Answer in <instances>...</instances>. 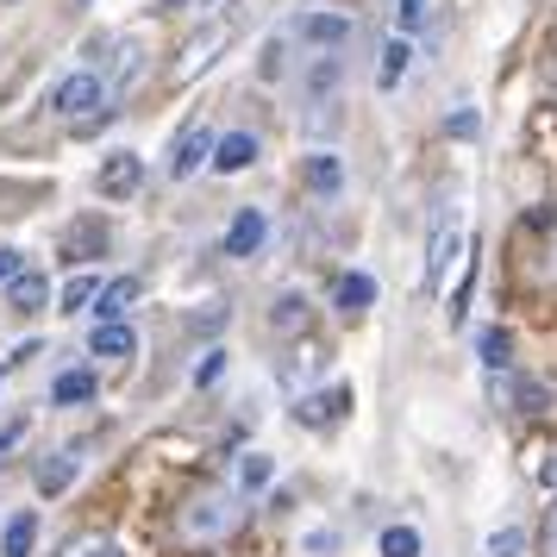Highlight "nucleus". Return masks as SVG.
<instances>
[{
  "instance_id": "b1692460",
  "label": "nucleus",
  "mask_w": 557,
  "mask_h": 557,
  "mask_svg": "<svg viewBox=\"0 0 557 557\" xmlns=\"http://www.w3.org/2000/svg\"><path fill=\"white\" fill-rule=\"evenodd\" d=\"M476 351H482V363H488V370H507V351H513V338H507L502 326H488L476 338Z\"/></svg>"
},
{
  "instance_id": "6ab92c4d",
  "label": "nucleus",
  "mask_w": 557,
  "mask_h": 557,
  "mask_svg": "<svg viewBox=\"0 0 557 557\" xmlns=\"http://www.w3.org/2000/svg\"><path fill=\"white\" fill-rule=\"evenodd\" d=\"M407 63H413V45H407V38H388V45H382V70H376V82H382V88H395V82L407 76Z\"/></svg>"
},
{
  "instance_id": "72a5a7b5",
  "label": "nucleus",
  "mask_w": 557,
  "mask_h": 557,
  "mask_svg": "<svg viewBox=\"0 0 557 557\" xmlns=\"http://www.w3.org/2000/svg\"><path fill=\"white\" fill-rule=\"evenodd\" d=\"M20 438H26V420H13V426H7V432H0V457H7V451H13V445H20Z\"/></svg>"
},
{
  "instance_id": "f704fd0d",
  "label": "nucleus",
  "mask_w": 557,
  "mask_h": 557,
  "mask_svg": "<svg viewBox=\"0 0 557 557\" xmlns=\"http://www.w3.org/2000/svg\"><path fill=\"white\" fill-rule=\"evenodd\" d=\"M451 132L457 138H476V113H451Z\"/></svg>"
},
{
  "instance_id": "f03ea898",
  "label": "nucleus",
  "mask_w": 557,
  "mask_h": 557,
  "mask_svg": "<svg viewBox=\"0 0 557 557\" xmlns=\"http://www.w3.org/2000/svg\"><path fill=\"white\" fill-rule=\"evenodd\" d=\"M95 107H107V76H95V70H70L51 88V113H63V120H82Z\"/></svg>"
},
{
  "instance_id": "f257e3e1",
  "label": "nucleus",
  "mask_w": 557,
  "mask_h": 557,
  "mask_svg": "<svg viewBox=\"0 0 557 557\" xmlns=\"http://www.w3.org/2000/svg\"><path fill=\"white\" fill-rule=\"evenodd\" d=\"M245 527V502L232 495V488H201L195 502L182 507V539L188 545H220L232 532Z\"/></svg>"
},
{
  "instance_id": "c85d7f7f",
  "label": "nucleus",
  "mask_w": 557,
  "mask_h": 557,
  "mask_svg": "<svg viewBox=\"0 0 557 557\" xmlns=\"http://www.w3.org/2000/svg\"><path fill=\"white\" fill-rule=\"evenodd\" d=\"M20 270H26V251L20 245H0V282H13Z\"/></svg>"
},
{
  "instance_id": "423d86ee",
  "label": "nucleus",
  "mask_w": 557,
  "mask_h": 557,
  "mask_svg": "<svg viewBox=\"0 0 557 557\" xmlns=\"http://www.w3.org/2000/svg\"><path fill=\"white\" fill-rule=\"evenodd\" d=\"M263 238H270V213H263V207H238V213H232V226H226V257L245 263V257L263 251Z\"/></svg>"
},
{
  "instance_id": "7ed1b4c3",
  "label": "nucleus",
  "mask_w": 557,
  "mask_h": 557,
  "mask_svg": "<svg viewBox=\"0 0 557 557\" xmlns=\"http://www.w3.org/2000/svg\"><path fill=\"white\" fill-rule=\"evenodd\" d=\"M213 145H220V138H213V126H207L201 113H195V120H182L176 145H170V176L188 182L201 163H213Z\"/></svg>"
},
{
  "instance_id": "20e7f679",
  "label": "nucleus",
  "mask_w": 557,
  "mask_h": 557,
  "mask_svg": "<svg viewBox=\"0 0 557 557\" xmlns=\"http://www.w3.org/2000/svg\"><path fill=\"white\" fill-rule=\"evenodd\" d=\"M457 257H463V220H457V207H451V213H438V226L426 238V288H445Z\"/></svg>"
},
{
  "instance_id": "5701e85b",
  "label": "nucleus",
  "mask_w": 557,
  "mask_h": 557,
  "mask_svg": "<svg viewBox=\"0 0 557 557\" xmlns=\"http://www.w3.org/2000/svg\"><path fill=\"white\" fill-rule=\"evenodd\" d=\"M513 407H520V413H545V407H552V388L532 382V376H520L513 382Z\"/></svg>"
},
{
  "instance_id": "4468645a",
  "label": "nucleus",
  "mask_w": 557,
  "mask_h": 557,
  "mask_svg": "<svg viewBox=\"0 0 557 557\" xmlns=\"http://www.w3.org/2000/svg\"><path fill=\"white\" fill-rule=\"evenodd\" d=\"M32 545H38V513L20 507V513L7 520V532H0V557H32Z\"/></svg>"
},
{
  "instance_id": "412c9836",
  "label": "nucleus",
  "mask_w": 557,
  "mask_h": 557,
  "mask_svg": "<svg viewBox=\"0 0 557 557\" xmlns=\"http://www.w3.org/2000/svg\"><path fill=\"white\" fill-rule=\"evenodd\" d=\"M95 295H101V276H76V282H63V295H57V301H63V313H88Z\"/></svg>"
},
{
  "instance_id": "ddd939ff",
  "label": "nucleus",
  "mask_w": 557,
  "mask_h": 557,
  "mask_svg": "<svg viewBox=\"0 0 557 557\" xmlns=\"http://www.w3.org/2000/svg\"><path fill=\"white\" fill-rule=\"evenodd\" d=\"M301 176H307V188H313V195H338V188H345V163H338L332 151H313L301 163Z\"/></svg>"
},
{
  "instance_id": "39448f33",
  "label": "nucleus",
  "mask_w": 557,
  "mask_h": 557,
  "mask_svg": "<svg viewBox=\"0 0 557 557\" xmlns=\"http://www.w3.org/2000/svg\"><path fill=\"white\" fill-rule=\"evenodd\" d=\"M351 13H332V7H313V13H301L295 20V38H301L307 51H345L351 45Z\"/></svg>"
},
{
  "instance_id": "c9c22d12",
  "label": "nucleus",
  "mask_w": 557,
  "mask_h": 557,
  "mask_svg": "<svg viewBox=\"0 0 557 557\" xmlns=\"http://www.w3.org/2000/svg\"><path fill=\"white\" fill-rule=\"evenodd\" d=\"M182 7H188V0H157V13H182Z\"/></svg>"
},
{
  "instance_id": "f8f14e48",
  "label": "nucleus",
  "mask_w": 557,
  "mask_h": 557,
  "mask_svg": "<svg viewBox=\"0 0 557 557\" xmlns=\"http://www.w3.org/2000/svg\"><path fill=\"white\" fill-rule=\"evenodd\" d=\"M226 38H232V26H220V20H213V26H207L201 38H195V45L182 51V76H195V70H207L213 57L226 51Z\"/></svg>"
},
{
  "instance_id": "2f4dec72",
  "label": "nucleus",
  "mask_w": 557,
  "mask_h": 557,
  "mask_svg": "<svg viewBox=\"0 0 557 557\" xmlns=\"http://www.w3.org/2000/svg\"><path fill=\"white\" fill-rule=\"evenodd\" d=\"M539 552L557 557V507H545V532H539Z\"/></svg>"
},
{
  "instance_id": "bb28decb",
  "label": "nucleus",
  "mask_w": 557,
  "mask_h": 557,
  "mask_svg": "<svg viewBox=\"0 0 557 557\" xmlns=\"http://www.w3.org/2000/svg\"><path fill=\"white\" fill-rule=\"evenodd\" d=\"M520 545H527V532H520V527H502L495 539H488V557H520Z\"/></svg>"
},
{
  "instance_id": "393cba45",
  "label": "nucleus",
  "mask_w": 557,
  "mask_h": 557,
  "mask_svg": "<svg viewBox=\"0 0 557 557\" xmlns=\"http://www.w3.org/2000/svg\"><path fill=\"white\" fill-rule=\"evenodd\" d=\"M376 552L382 557H420V532H413V527H388Z\"/></svg>"
},
{
  "instance_id": "473e14b6",
  "label": "nucleus",
  "mask_w": 557,
  "mask_h": 557,
  "mask_svg": "<svg viewBox=\"0 0 557 557\" xmlns=\"http://www.w3.org/2000/svg\"><path fill=\"white\" fill-rule=\"evenodd\" d=\"M539 476H545V488H557V438L545 445V457H539Z\"/></svg>"
},
{
  "instance_id": "9b49d317",
  "label": "nucleus",
  "mask_w": 557,
  "mask_h": 557,
  "mask_svg": "<svg viewBox=\"0 0 557 557\" xmlns=\"http://www.w3.org/2000/svg\"><path fill=\"white\" fill-rule=\"evenodd\" d=\"M345 407H351V388L338 382V388H326V395H307V401L295 407V413H301L307 426H332V420H338Z\"/></svg>"
},
{
  "instance_id": "dca6fc26",
  "label": "nucleus",
  "mask_w": 557,
  "mask_h": 557,
  "mask_svg": "<svg viewBox=\"0 0 557 557\" xmlns=\"http://www.w3.org/2000/svg\"><path fill=\"white\" fill-rule=\"evenodd\" d=\"M370 301H376V276L345 270V276H338V313H363Z\"/></svg>"
},
{
  "instance_id": "0eeeda50",
  "label": "nucleus",
  "mask_w": 557,
  "mask_h": 557,
  "mask_svg": "<svg viewBox=\"0 0 557 557\" xmlns=\"http://www.w3.org/2000/svg\"><path fill=\"white\" fill-rule=\"evenodd\" d=\"M138 182H145V157L138 151H113L101 163V201H132Z\"/></svg>"
},
{
  "instance_id": "2eb2a0df",
  "label": "nucleus",
  "mask_w": 557,
  "mask_h": 557,
  "mask_svg": "<svg viewBox=\"0 0 557 557\" xmlns=\"http://www.w3.org/2000/svg\"><path fill=\"white\" fill-rule=\"evenodd\" d=\"M88 351H95V357H132V351H138V338H132L126 320H107V326L88 332Z\"/></svg>"
},
{
  "instance_id": "1a4fd4ad",
  "label": "nucleus",
  "mask_w": 557,
  "mask_h": 557,
  "mask_svg": "<svg viewBox=\"0 0 557 557\" xmlns=\"http://www.w3.org/2000/svg\"><path fill=\"white\" fill-rule=\"evenodd\" d=\"M257 157H263V145H257L251 132H226V138L213 145V170H220V176H238V170H251Z\"/></svg>"
},
{
  "instance_id": "7c9ffc66",
  "label": "nucleus",
  "mask_w": 557,
  "mask_h": 557,
  "mask_svg": "<svg viewBox=\"0 0 557 557\" xmlns=\"http://www.w3.org/2000/svg\"><path fill=\"white\" fill-rule=\"evenodd\" d=\"M282 76V38H270L263 45V82H276Z\"/></svg>"
},
{
  "instance_id": "cd10ccee",
  "label": "nucleus",
  "mask_w": 557,
  "mask_h": 557,
  "mask_svg": "<svg viewBox=\"0 0 557 557\" xmlns=\"http://www.w3.org/2000/svg\"><path fill=\"white\" fill-rule=\"evenodd\" d=\"M301 320H307V301H301V295H282V301H276V326L288 332V326H301Z\"/></svg>"
},
{
  "instance_id": "c756f323",
  "label": "nucleus",
  "mask_w": 557,
  "mask_h": 557,
  "mask_svg": "<svg viewBox=\"0 0 557 557\" xmlns=\"http://www.w3.org/2000/svg\"><path fill=\"white\" fill-rule=\"evenodd\" d=\"M395 20H401V38H407V32L426 20V0H401V7H395Z\"/></svg>"
},
{
  "instance_id": "aec40b11",
  "label": "nucleus",
  "mask_w": 557,
  "mask_h": 557,
  "mask_svg": "<svg viewBox=\"0 0 557 557\" xmlns=\"http://www.w3.org/2000/svg\"><path fill=\"white\" fill-rule=\"evenodd\" d=\"M51 401H57V407L95 401V376H88V370H70V376H57V382H51Z\"/></svg>"
},
{
  "instance_id": "4be33fe9",
  "label": "nucleus",
  "mask_w": 557,
  "mask_h": 557,
  "mask_svg": "<svg viewBox=\"0 0 557 557\" xmlns=\"http://www.w3.org/2000/svg\"><path fill=\"white\" fill-rule=\"evenodd\" d=\"M57 557H126V552H120L113 539H101V532H82V539H70Z\"/></svg>"
},
{
  "instance_id": "e433bc0d",
  "label": "nucleus",
  "mask_w": 557,
  "mask_h": 557,
  "mask_svg": "<svg viewBox=\"0 0 557 557\" xmlns=\"http://www.w3.org/2000/svg\"><path fill=\"white\" fill-rule=\"evenodd\" d=\"M76 7H88V0H76Z\"/></svg>"
},
{
  "instance_id": "f3484780",
  "label": "nucleus",
  "mask_w": 557,
  "mask_h": 557,
  "mask_svg": "<svg viewBox=\"0 0 557 557\" xmlns=\"http://www.w3.org/2000/svg\"><path fill=\"white\" fill-rule=\"evenodd\" d=\"M270 482H276V457H263V451L238 457V495H263Z\"/></svg>"
},
{
  "instance_id": "9d476101",
  "label": "nucleus",
  "mask_w": 557,
  "mask_h": 557,
  "mask_svg": "<svg viewBox=\"0 0 557 557\" xmlns=\"http://www.w3.org/2000/svg\"><path fill=\"white\" fill-rule=\"evenodd\" d=\"M7 301H13V313H38V307L51 301V282L38 276V270H20V276L7 282Z\"/></svg>"
},
{
  "instance_id": "a211bd4d",
  "label": "nucleus",
  "mask_w": 557,
  "mask_h": 557,
  "mask_svg": "<svg viewBox=\"0 0 557 557\" xmlns=\"http://www.w3.org/2000/svg\"><path fill=\"white\" fill-rule=\"evenodd\" d=\"M76 470H82V457H76V451H57L51 463L38 470V488H45V495H63V488L76 482Z\"/></svg>"
},
{
  "instance_id": "6e6552de",
  "label": "nucleus",
  "mask_w": 557,
  "mask_h": 557,
  "mask_svg": "<svg viewBox=\"0 0 557 557\" xmlns=\"http://www.w3.org/2000/svg\"><path fill=\"white\" fill-rule=\"evenodd\" d=\"M132 301H138V276H113V282H101V295L88 301V313H95V326H107V320H126Z\"/></svg>"
},
{
  "instance_id": "a878e982",
  "label": "nucleus",
  "mask_w": 557,
  "mask_h": 557,
  "mask_svg": "<svg viewBox=\"0 0 557 557\" xmlns=\"http://www.w3.org/2000/svg\"><path fill=\"white\" fill-rule=\"evenodd\" d=\"M220 376H226V351L213 345V351H201V363H195V388H213Z\"/></svg>"
}]
</instances>
